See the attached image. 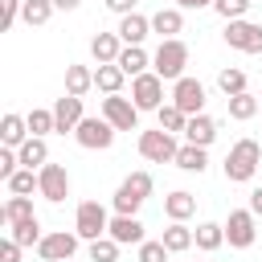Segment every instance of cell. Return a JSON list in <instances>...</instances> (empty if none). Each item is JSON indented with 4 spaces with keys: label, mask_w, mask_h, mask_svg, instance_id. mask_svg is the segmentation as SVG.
<instances>
[{
    "label": "cell",
    "mask_w": 262,
    "mask_h": 262,
    "mask_svg": "<svg viewBox=\"0 0 262 262\" xmlns=\"http://www.w3.org/2000/svg\"><path fill=\"white\" fill-rule=\"evenodd\" d=\"M221 37H225V45H229V49L262 53V25H254V20H229Z\"/></svg>",
    "instance_id": "11"
},
{
    "label": "cell",
    "mask_w": 262,
    "mask_h": 262,
    "mask_svg": "<svg viewBox=\"0 0 262 262\" xmlns=\"http://www.w3.org/2000/svg\"><path fill=\"white\" fill-rule=\"evenodd\" d=\"M25 119H29V135H37V139H45L49 131H57V119H53V111H45V106L29 111Z\"/></svg>",
    "instance_id": "32"
},
{
    "label": "cell",
    "mask_w": 262,
    "mask_h": 262,
    "mask_svg": "<svg viewBox=\"0 0 262 262\" xmlns=\"http://www.w3.org/2000/svg\"><path fill=\"white\" fill-rule=\"evenodd\" d=\"M37 192L49 201V205H61L66 196H70V172H66V164H45L41 172H37Z\"/></svg>",
    "instance_id": "10"
},
{
    "label": "cell",
    "mask_w": 262,
    "mask_h": 262,
    "mask_svg": "<svg viewBox=\"0 0 262 262\" xmlns=\"http://www.w3.org/2000/svg\"><path fill=\"white\" fill-rule=\"evenodd\" d=\"M106 229H111L106 209H102L98 201H82L78 213H74V233H78L82 242H98V237H106Z\"/></svg>",
    "instance_id": "4"
},
{
    "label": "cell",
    "mask_w": 262,
    "mask_h": 262,
    "mask_svg": "<svg viewBox=\"0 0 262 262\" xmlns=\"http://www.w3.org/2000/svg\"><path fill=\"white\" fill-rule=\"evenodd\" d=\"M4 184H8V192H12V196H29L41 180H37V172H33V168H20V172H16L12 180H4Z\"/></svg>",
    "instance_id": "37"
},
{
    "label": "cell",
    "mask_w": 262,
    "mask_h": 262,
    "mask_svg": "<svg viewBox=\"0 0 262 262\" xmlns=\"http://www.w3.org/2000/svg\"><path fill=\"white\" fill-rule=\"evenodd\" d=\"M49 16H53V0H25V8H20V20L33 25V29L45 25Z\"/></svg>",
    "instance_id": "33"
},
{
    "label": "cell",
    "mask_w": 262,
    "mask_h": 262,
    "mask_svg": "<svg viewBox=\"0 0 262 262\" xmlns=\"http://www.w3.org/2000/svg\"><path fill=\"white\" fill-rule=\"evenodd\" d=\"M172 106H180L188 119H192V115H205V86L184 74L180 82H172Z\"/></svg>",
    "instance_id": "12"
},
{
    "label": "cell",
    "mask_w": 262,
    "mask_h": 262,
    "mask_svg": "<svg viewBox=\"0 0 262 262\" xmlns=\"http://www.w3.org/2000/svg\"><path fill=\"white\" fill-rule=\"evenodd\" d=\"M131 102H135L139 111H160V106H164V78H160L156 70L131 78Z\"/></svg>",
    "instance_id": "5"
},
{
    "label": "cell",
    "mask_w": 262,
    "mask_h": 262,
    "mask_svg": "<svg viewBox=\"0 0 262 262\" xmlns=\"http://www.w3.org/2000/svg\"><path fill=\"white\" fill-rule=\"evenodd\" d=\"M53 119H57V131H61V135H66V131H78V123L86 119V115H82V98H74V94L57 98V102H53Z\"/></svg>",
    "instance_id": "15"
},
{
    "label": "cell",
    "mask_w": 262,
    "mask_h": 262,
    "mask_svg": "<svg viewBox=\"0 0 262 262\" xmlns=\"http://www.w3.org/2000/svg\"><path fill=\"white\" fill-rule=\"evenodd\" d=\"M156 115H160V127H164L168 135H176V131H184V127H188V115H184L180 106H172V102H164Z\"/></svg>",
    "instance_id": "34"
},
{
    "label": "cell",
    "mask_w": 262,
    "mask_h": 262,
    "mask_svg": "<svg viewBox=\"0 0 262 262\" xmlns=\"http://www.w3.org/2000/svg\"><path fill=\"white\" fill-rule=\"evenodd\" d=\"M225 106H229V119H237V123H246V119H254L258 111H262V102L246 90V94H233V98H225Z\"/></svg>",
    "instance_id": "28"
},
{
    "label": "cell",
    "mask_w": 262,
    "mask_h": 262,
    "mask_svg": "<svg viewBox=\"0 0 262 262\" xmlns=\"http://www.w3.org/2000/svg\"><path fill=\"white\" fill-rule=\"evenodd\" d=\"M102 119L115 127V131H139V106L123 94H106L102 98Z\"/></svg>",
    "instance_id": "6"
},
{
    "label": "cell",
    "mask_w": 262,
    "mask_h": 262,
    "mask_svg": "<svg viewBox=\"0 0 262 262\" xmlns=\"http://www.w3.org/2000/svg\"><path fill=\"white\" fill-rule=\"evenodd\" d=\"M25 139H29V119L4 115V119H0V143H4V147H20Z\"/></svg>",
    "instance_id": "23"
},
{
    "label": "cell",
    "mask_w": 262,
    "mask_h": 262,
    "mask_svg": "<svg viewBox=\"0 0 262 262\" xmlns=\"http://www.w3.org/2000/svg\"><path fill=\"white\" fill-rule=\"evenodd\" d=\"M258 115H262V111H258Z\"/></svg>",
    "instance_id": "46"
},
{
    "label": "cell",
    "mask_w": 262,
    "mask_h": 262,
    "mask_svg": "<svg viewBox=\"0 0 262 262\" xmlns=\"http://www.w3.org/2000/svg\"><path fill=\"white\" fill-rule=\"evenodd\" d=\"M20 8H25V0H0V29H12L20 20Z\"/></svg>",
    "instance_id": "39"
},
{
    "label": "cell",
    "mask_w": 262,
    "mask_h": 262,
    "mask_svg": "<svg viewBox=\"0 0 262 262\" xmlns=\"http://www.w3.org/2000/svg\"><path fill=\"white\" fill-rule=\"evenodd\" d=\"M151 196V172H131L119 188H115V196H111V205H115V213H123V217H135L139 213V205Z\"/></svg>",
    "instance_id": "2"
},
{
    "label": "cell",
    "mask_w": 262,
    "mask_h": 262,
    "mask_svg": "<svg viewBox=\"0 0 262 262\" xmlns=\"http://www.w3.org/2000/svg\"><path fill=\"white\" fill-rule=\"evenodd\" d=\"M160 242L168 246V254H184L188 246H196V242H192V229H188L184 221H172V225L164 229V237H160Z\"/></svg>",
    "instance_id": "27"
},
{
    "label": "cell",
    "mask_w": 262,
    "mask_h": 262,
    "mask_svg": "<svg viewBox=\"0 0 262 262\" xmlns=\"http://www.w3.org/2000/svg\"><path fill=\"white\" fill-rule=\"evenodd\" d=\"M74 139H78L82 147H90V151H106V147L115 143V127H111L106 119H98V115H86V119L78 123Z\"/></svg>",
    "instance_id": "8"
},
{
    "label": "cell",
    "mask_w": 262,
    "mask_h": 262,
    "mask_svg": "<svg viewBox=\"0 0 262 262\" xmlns=\"http://www.w3.org/2000/svg\"><path fill=\"white\" fill-rule=\"evenodd\" d=\"M8 237L16 242V246H41V221L37 217H29V221H16V225H8Z\"/></svg>",
    "instance_id": "30"
},
{
    "label": "cell",
    "mask_w": 262,
    "mask_h": 262,
    "mask_svg": "<svg viewBox=\"0 0 262 262\" xmlns=\"http://www.w3.org/2000/svg\"><path fill=\"white\" fill-rule=\"evenodd\" d=\"M78 233H66V229H57V233H45L41 237V246H37V254L45 258V262H70L74 258V250H78Z\"/></svg>",
    "instance_id": "13"
},
{
    "label": "cell",
    "mask_w": 262,
    "mask_h": 262,
    "mask_svg": "<svg viewBox=\"0 0 262 262\" xmlns=\"http://www.w3.org/2000/svg\"><path fill=\"white\" fill-rule=\"evenodd\" d=\"M70 262H74V258H70Z\"/></svg>",
    "instance_id": "47"
},
{
    "label": "cell",
    "mask_w": 262,
    "mask_h": 262,
    "mask_svg": "<svg viewBox=\"0 0 262 262\" xmlns=\"http://www.w3.org/2000/svg\"><path fill=\"white\" fill-rule=\"evenodd\" d=\"M192 242H196V250L213 254V250L225 242V225H217V221H201V225L192 229Z\"/></svg>",
    "instance_id": "26"
},
{
    "label": "cell",
    "mask_w": 262,
    "mask_h": 262,
    "mask_svg": "<svg viewBox=\"0 0 262 262\" xmlns=\"http://www.w3.org/2000/svg\"><path fill=\"white\" fill-rule=\"evenodd\" d=\"M29 217H37V213H33V201H29V196H8V201H4V209H0V221H4V225L29 221Z\"/></svg>",
    "instance_id": "29"
},
{
    "label": "cell",
    "mask_w": 262,
    "mask_h": 262,
    "mask_svg": "<svg viewBox=\"0 0 262 262\" xmlns=\"http://www.w3.org/2000/svg\"><path fill=\"white\" fill-rule=\"evenodd\" d=\"M115 33L123 37V45H143V37L151 33V16H143V12L119 16V29H115Z\"/></svg>",
    "instance_id": "16"
},
{
    "label": "cell",
    "mask_w": 262,
    "mask_h": 262,
    "mask_svg": "<svg viewBox=\"0 0 262 262\" xmlns=\"http://www.w3.org/2000/svg\"><path fill=\"white\" fill-rule=\"evenodd\" d=\"M250 4H254V0H213V12L225 16V25H229V20H246Z\"/></svg>",
    "instance_id": "35"
},
{
    "label": "cell",
    "mask_w": 262,
    "mask_h": 262,
    "mask_svg": "<svg viewBox=\"0 0 262 262\" xmlns=\"http://www.w3.org/2000/svg\"><path fill=\"white\" fill-rule=\"evenodd\" d=\"M176 8L184 12V8H213V0H176Z\"/></svg>",
    "instance_id": "44"
},
{
    "label": "cell",
    "mask_w": 262,
    "mask_h": 262,
    "mask_svg": "<svg viewBox=\"0 0 262 262\" xmlns=\"http://www.w3.org/2000/svg\"><path fill=\"white\" fill-rule=\"evenodd\" d=\"M90 262H119V242H115V237L90 242Z\"/></svg>",
    "instance_id": "38"
},
{
    "label": "cell",
    "mask_w": 262,
    "mask_h": 262,
    "mask_svg": "<svg viewBox=\"0 0 262 262\" xmlns=\"http://www.w3.org/2000/svg\"><path fill=\"white\" fill-rule=\"evenodd\" d=\"M217 139V123L209 115H192L188 127H184V143H196V147H209Z\"/></svg>",
    "instance_id": "18"
},
{
    "label": "cell",
    "mask_w": 262,
    "mask_h": 262,
    "mask_svg": "<svg viewBox=\"0 0 262 262\" xmlns=\"http://www.w3.org/2000/svg\"><path fill=\"white\" fill-rule=\"evenodd\" d=\"M151 33H160V41H172L176 33H184V16H180V8H160V12L151 16Z\"/></svg>",
    "instance_id": "20"
},
{
    "label": "cell",
    "mask_w": 262,
    "mask_h": 262,
    "mask_svg": "<svg viewBox=\"0 0 262 262\" xmlns=\"http://www.w3.org/2000/svg\"><path fill=\"white\" fill-rule=\"evenodd\" d=\"M20 250H25V246H16V242L8 237V242L0 246V262H20Z\"/></svg>",
    "instance_id": "41"
},
{
    "label": "cell",
    "mask_w": 262,
    "mask_h": 262,
    "mask_svg": "<svg viewBox=\"0 0 262 262\" xmlns=\"http://www.w3.org/2000/svg\"><path fill=\"white\" fill-rule=\"evenodd\" d=\"M164 213H168L172 221H188V217L196 213V196H192V192H184V188H176V192H168V196H164Z\"/></svg>",
    "instance_id": "22"
},
{
    "label": "cell",
    "mask_w": 262,
    "mask_h": 262,
    "mask_svg": "<svg viewBox=\"0 0 262 262\" xmlns=\"http://www.w3.org/2000/svg\"><path fill=\"white\" fill-rule=\"evenodd\" d=\"M82 0H53V8H61V12H74Z\"/></svg>",
    "instance_id": "45"
},
{
    "label": "cell",
    "mask_w": 262,
    "mask_h": 262,
    "mask_svg": "<svg viewBox=\"0 0 262 262\" xmlns=\"http://www.w3.org/2000/svg\"><path fill=\"white\" fill-rule=\"evenodd\" d=\"M102 4H106L111 12H119V16H131V12H135V0H102Z\"/></svg>",
    "instance_id": "42"
},
{
    "label": "cell",
    "mask_w": 262,
    "mask_h": 262,
    "mask_svg": "<svg viewBox=\"0 0 262 262\" xmlns=\"http://www.w3.org/2000/svg\"><path fill=\"white\" fill-rule=\"evenodd\" d=\"M127 78H139V74H147V66H151V57L143 53V45H123V53H119V61H115Z\"/></svg>",
    "instance_id": "21"
},
{
    "label": "cell",
    "mask_w": 262,
    "mask_h": 262,
    "mask_svg": "<svg viewBox=\"0 0 262 262\" xmlns=\"http://www.w3.org/2000/svg\"><path fill=\"white\" fill-rule=\"evenodd\" d=\"M106 237H115L119 246H143V221H139V217H123V213H115Z\"/></svg>",
    "instance_id": "14"
},
{
    "label": "cell",
    "mask_w": 262,
    "mask_h": 262,
    "mask_svg": "<svg viewBox=\"0 0 262 262\" xmlns=\"http://www.w3.org/2000/svg\"><path fill=\"white\" fill-rule=\"evenodd\" d=\"M180 172H205L209 168V156H205V147H196V143H180V151H176V160H172Z\"/></svg>",
    "instance_id": "24"
},
{
    "label": "cell",
    "mask_w": 262,
    "mask_h": 262,
    "mask_svg": "<svg viewBox=\"0 0 262 262\" xmlns=\"http://www.w3.org/2000/svg\"><path fill=\"white\" fill-rule=\"evenodd\" d=\"M123 78H127V74H123L119 66H98V70H94V86H98L102 94H119V90H123Z\"/></svg>",
    "instance_id": "31"
},
{
    "label": "cell",
    "mask_w": 262,
    "mask_h": 262,
    "mask_svg": "<svg viewBox=\"0 0 262 262\" xmlns=\"http://www.w3.org/2000/svg\"><path fill=\"white\" fill-rule=\"evenodd\" d=\"M184 66H188V45H184L180 37L160 41V49H156V57H151V70H156L164 82H180V78H184Z\"/></svg>",
    "instance_id": "3"
},
{
    "label": "cell",
    "mask_w": 262,
    "mask_h": 262,
    "mask_svg": "<svg viewBox=\"0 0 262 262\" xmlns=\"http://www.w3.org/2000/svg\"><path fill=\"white\" fill-rule=\"evenodd\" d=\"M225 180H233V184H246V180H254V172L262 168V143L258 139H237L233 147H229V156H225Z\"/></svg>",
    "instance_id": "1"
},
{
    "label": "cell",
    "mask_w": 262,
    "mask_h": 262,
    "mask_svg": "<svg viewBox=\"0 0 262 262\" xmlns=\"http://www.w3.org/2000/svg\"><path fill=\"white\" fill-rule=\"evenodd\" d=\"M86 90H94V70L90 66H66V94L82 98Z\"/></svg>",
    "instance_id": "25"
},
{
    "label": "cell",
    "mask_w": 262,
    "mask_h": 262,
    "mask_svg": "<svg viewBox=\"0 0 262 262\" xmlns=\"http://www.w3.org/2000/svg\"><path fill=\"white\" fill-rule=\"evenodd\" d=\"M16 160H20V168H45L49 164V147H45V139H37V135H29L20 147H16Z\"/></svg>",
    "instance_id": "19"
},
{
    "label": "cell",
    "mask_w": 262,
    "mask_h": 262,
    "mask_svg": "<svg viewBox=\"0 0 262 262\" xmlns=\"http://www.w3.org/2000/svg\"><path fill=\"white\" fill-rule=\"evenodd\" d=\"M258 217L250 213V209H229V221H225V242L233 246V250H250L254 246V237H258V225H254Z\"/></svg>",
    "instance_id": "9"
},
{
    "label": "cell",
    "mask_w": 262,
    "mask_h": 262,
    "mask_svg": "<svg viewBox=\"0 0 262 262\" xmlns=\"http://www.w3.org/2000/svg\"><path fill=\"white\" fill-rule=\"evenodd\" d=\"M139 262H168V246L164 242H143L139 246Z\"/></svg>",
    "instance_id": "40"
},
{
    "label": "cell",
    "mask_w": 262,
    "mask_h": 262,
    "mask_svg": "<svg viewBox=\"0 0 262 262\" xmlns=\"http://www.w3.org/2000/svg\"><path fill=\"white\" fill-rule=\"evenodd\" d=\"M217 86H221V94H225V98L246 94V74H242V70H221V74H217Z\"/></svg>",
    "instance_id": "36"
},
{
    "label": "cell",
    "mask_w": 262,
    "mask_h": 262,
    "mask_svg": "<svg viewBox=\"0 0 262 262\" xmlns=\"http://www.w3.org/2000/svg\"><path fill=\"white\" fill-rule=\"evenodd\" d=\"M250 213H254V217H262V188H254V192H250Z\"/></svg>",
    "instance_id": "43"
},
{
    "label": "cell",
    "mask_w": 262,
    "mask_h": 262,
    "mask_svg": "<svg viewBox=\"0 0 262 262\" xmlns=\"http://www.w3.org/2000/svg\"><path fill=\"white\" fill-rule=\"evenodd\" d=\"M90 53H94L98 66H115L119 53H123V37H119V33H98V37L90 41Z\"/></svg>",
    "instance_id": "17"
},
{
    "label": "cell",
    "mask_w": 262,
    "mask_h": 262,
    "mask_svg": "<svg viewBox=\"0 0 262 262\" xmlns=\"http://www.w3.org/2000/svg\"><path fill=\"white\" fill-rule=\"evenodd\" d=\"M176 151H180V143H176L164 127H156V131H139V156H143V160H151V164H168V160H176Z\"/></svg>",
    "instance_id": "7"
}]
</instances>
